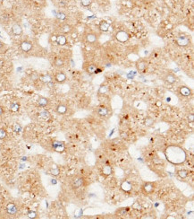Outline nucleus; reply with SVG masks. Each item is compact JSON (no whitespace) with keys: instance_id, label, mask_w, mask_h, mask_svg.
Listing matches in <instances>:
<instances>
[{"instance_id":"5","label":"nucleus","mask_w":194,"mask_h":219,"mask_svg":"<svg viewBox=\"0 0 194 219\" xmlns=\"http://www.w3.org/2000/svg\"><path fill=\"white\" fill-rule=\"evenodd\" d=\"M147 67H148V62L146 60H140L136 63V68L140 73H143L146 70Z\"/></svg>"},{"instance_id":"10","label":"nucleus","mask_w":194,"mask_h":219,"mask_svg":"<svg viewBox=\"0 0 194 219\" xmlns=\"http://www.w3.org/2000/svg\"><path fill=\"white\" fill-rule=\"evenodd\" d=\"M55 80L59 84H63L66 81V75L64 72H58L55 76Z\"/></svg>"},{"instance_id":"2","label":"nucleus","mask_w":194,"mask_h":219,"mask_svg":"<svg viewBox=\"0 0 194 219\" xmlns=\"http://www.w3.org/2000/svg\"><path fill=\"white\" fill-rule=\"evenodd\" d=\"M129 37H130L129 34L126 32H124V31H119V32H117V33H116V39L119 42H122V43L128 41Z\"/></svg>"},{"instance_id":"27","label":"nucleus","mask_w":194,"mask_h":219,"mask_svg":"<svg viewBox=\"0 0 194 219\" xmlns=\"http://www.w3.org/2000/svg\"><path fill=\"white\" fill-rule=\"evenodd\" d=\"M54 65L56 67H62V66H64V60L61 58H56L54 60Z\"/></svg>"},{"instance_id":"31","label":"nucleus","mask_w":194,"mask_h":219,"mask_svg":"<svg viewBox=\"0 0 194 219\" xmlns=\"http://www.w3.org/2000/svg\"><path fill=\"white\" fill-rule=\"evenodd\" d=\"M28 217L29 218H36L37 217V213L35 211H29L28 212Z\"/></svg>"},{"instance_id":"6","label":"nucleus","mask_w":194,"mask_h":219,"mask_svg":"<svg viewBox=\"0 0 194 219\" xmlns=\"http://www.w3.org/2000/svg\"><path fill=\"white\" fill-rule=\"evenodd\" d=\"M52 146H53L54 150L56 152H58V153H63L65 150L64 144L63 142H60V141H54L53 144H52Z\"/></svg>"},{"instance_id":"7","label":"nucleus","mask_w":194,"mask_h":219,"mask_svg":"<svg viewBox=\"0 0 194 219\" xmlns=\"http://www.w3.org/2000/svg\"><path fill=\"white\" fill-rule=\"evenodd\" d=\"M5 208H6V212L9 215H16L17 212H18V208H17L16 205L15 203H13V202L8 203Z\"/></svg>"},{"instance_id":"41","label":"nucleus","mask_w":194,"mask_h":219,"mask_svg":"<svg viewBox=\"0 0 194 219\" xmlns=\"http://www.w3.org/2000/svg\"><path fill=\"white\" fill-rule=\"evenodd\" d=\"M52 184H57V180H52Z\"/></svg>"},{"instance_id":"14","label":"nucleus","mask_w":194,"mask_h":219,"mask_svg":"<svg viewBox=\"0 0 194 219\" xmlns=\"http://www.w3.org/2000/svg\"><path fill=\"white\" fill-rule=\"evenodd\" d=\"M60 31L63 34H67V33H70L73 31V27L70 24L64 23L60 27Z\"/></svg>"},{"instance_id":"18","label":"nucleus","mask_w":194,"mask_h":219,"mask_svg":"<svg viewBox=\"0 0 194 219\" xmlns=\"http://www.w3.org/2000/svg\"><path fill=\"white\" fill-rule=\"evenodd\" d=\"M39 80L44 83V84H48L49 82H52V77L48 74H45V75H41L39 77Z\"/></svg>"},{"instance_id":"8","label":"nucleus","mask_w":194,"mask_h":219,"mask_svg":"<svg viewBox=\"0 0 194 219\" xmlns=\"http://www.w3.org/2000/svg\"><path fill=\"white\" fill-rule=\"evenodd\" d=\"M143 190L145 191V193L147 194H150L154 191L155 190V184L153 182H146L143 185Z\"/></svg>"},{"instance_id":"34","label":"nucleus","mask_w":194,"mask_h":219,"mask_svg":"<svg viewBox=\"0 0 194 219\" xmlns=\"http://www.w3.org/2000/svg\"><path fill=\"white\" fill-rule=\"evenodd\" d=\"M59 173H60V171H59L58 168H56V169H52V170L50 171V173H51L52 175H55V176L58 175Z\"/></svg>"},{"instance_id":"37","label":"nucleus","mask_w":194,"mask_h":219,"mask_svg":"<svg viewBox=\"0 0 194 219\" xmlns=\"http://www.w3.org/2000/svg\"><path fill=\"white\" fill-rule=\"evenodd\" d=\"M156 105L157 107H159V106H161V105H162V102H161L160 101H157L156 102Z\"/></svg>"},{"instance_id":"11","label":"nucleus","mask_w":194,"mask_h":219,"mask_svg":"<svg viewBox=\"0 0 194 219\" xmlns=\"http://www.w3.org/2000/svg\"><path fill=\"white\" fill-rule=\"evenodd\" d=\"M179 92H180V94L184 96V97H188L192 94V90L187 86H182L180 88Z\"/></svg>"},{"instance_id":"28","label":"nucleus","mask_w":194,"mask_h":219,"mask_svg":"<svg viewBox=\"0 0 194 219\" xmlns=\"http://www.w3.org/2000/svg\"><path fill=\"white\" fill-rule=\"evenodd\" d=\"M144 123H145V125H146L147 127H150V126L153 125L154 120H153L152 118H150V117H147V118L145 119V120H144Z\"/></svg>"},{"instance_id":"16","label":"nucleus","mask_w":194,"mask_h":219,"mask_svg":"<svg viewBox=\"0 0 194 219\" xmlns=\"http://www.w3.org/2000/svg\"><path fill=\"white\" fill-rule=\"evenodd\" d=\"M84 182V179L83 178H77L74 180L73 182V189H78L80 187H81L83 185Z\"/></svg>"},{"instance_id":"20","label":"nucleus","mask_w":194,"mask_h":219,"mask_svg":"<svg viewBox=\"0 0 194 219\" xmlns=\"http://www.w3.org/2000/svg\"><path fill=\"white\" fill-rule=\"evenodd\" d=\"M112 173V168L109 165H106L102 168V174L104 176H109Z\"/></svg>"},{"instance_id":"29","label":"nucleus","mask_w":194,"mask_h":219,"mask_svg":"<svg viewBox=\"0 0 194 219\" xmlns=\"http://www.w3.org/2000/svg\"><path fill=\"white\" fill-rule=\"evenodd\" d=\"M14 130L16 132V133H20L21 131V129H22V128H21V126L18 124V123H15V125H14Z\"/></svg>"},{"instance_id":"4","label":"nucleus","mask_w":194,"mask_h":219,"mask_svg":"<svg viewBox=\"0 0 194 219\" xmlns=\"http://www.w3.org/2000/svg\"><path fill=\"white\" fill-rule=\"evenodd\" d=\"M190 42H191V40L187 36H179L176 39V44L178 46H181V47L188 46L190 44Z\"/></svg>"},{"instance_id":"12","label":"nucleus","mask_w":194,"mask_h":219,"mask_svg":"<svg viewBox=\"0 0 194 219\" xmlns=\"http://www.w3.org/2000/svg\"><path fill=\"white\" fill-rule=\"evenodd\" d=\"M12 33H13L14 35H16V36L21 35V34L22 33V28H21V26L20 24H18V23L14 24L13 27H12Z\"/></svg>"},{"instance_id":"17","label":"nucleus","mask_w":194,"mask_h":219,"mask_svg":"<svg viewBox=\"0 0 194 219\" xmlns=\"http://www.w3.org/2000/svg\"><path fill=\"white\" fill-rule=\"evenodd\" d=\"M86 40L89 43H95L97 41V35L93 33H90L86 36Z\"/></svg>"},{"instance_id":"21","label":"nucleus","mask_w":194,"mask_h":219,"mask_svg":"<svg viewBox=\"0 0 194 219\" xmlns=\"http://www.w3.org/2000/svg\"><path fill=\"white\" fill-rule=\"evenodd\" d=\"M48 102H49L48 99H47L45 97H39L38 100V104L40 107H46L48 104Z\"/></svg>"},{"instance_id":"30","label":"nucleus","mask_w":194,"mask_h":219,"mask_svg":"<svg viewBox=\"0 0 194 219\" xmlns=\"http://www.w3.org/2000/svg\"><path fill=\"white\" fill-rule=\"evenodd\" d=\"M6 136H7L6 131H5L4 128H0V139H5L6 138Z\"/></svg>"},{"instance_id":"24","label":"nucleus","mask_w":194,"mask_h":219,"mask_svg":"<svg viewBox=\"0 0 194 219\" xmlns=\"http://www.w3.org/2000/svg\"><path fill=\"white\" fill-rule=\"evenodd\" d=\"M97 68V67L96 64H93V63H92V64H90V65L88 66V67H87V72H88L89 74H94Z\"/></svg>"},{"instance_id":"35","label":"nucleus","mask_w":194,"mask_h":219,"mask_svg":"<svg viewBox=\"0 0 194 219\" xmlns=\"http://www.w3.org/2000/svg\"><path fill=\"white\" fill-rule=\"evenodd\" d=\"M57 17L58 18L59 20H64V19L66 18V15H65L64 13H58V14L57 15Z\"/></svg>"},{"instance_id":"22","label":"nucleus","mask_w":194,"mask_h":219,"mask_svg":"<svg viewBox=\"0 0 194 219\" xmlns=\"http://www.w3.org/2000/svg\"><path fill=\"white\" fill-rule=\"evenodd\" d=\"M107 112H108L107 109L106 107H104V106H100V107L97 109V114H98L99 116H107Z\"/></svg>"},{"instance_id":"38","label":"nucleus","mask_w":194,"mask_h":219,"mask_svg":"<svg viewBox=\"0 0 194 219\" xmlns=\"http://www.w3.org/2000/svg\"><path fill=\"white\" fill-rule=\"evenodd\" d=\"M193 120H194V116L192 114L191 116H189V120H191V122H193Z\"/></svg>"},{"instance_id":"26","label":"nucleus","mask_w":194,"mask_h":219,"mask_svg":"<svg viewBox=\"0 0 194 219\" xmlns=\"http://www.w3.org/2000/svg\"><path fill=\"white\" fill-rule=\"evenodd\" d=\"M177 173H178V176L182 179H185L189 174L188 171H186V170H180V171H178Z\"/></svg>"},{"instance_id":"40","label":"nucleus","mask_w":194,"mask_h":219,"mask_svg":"<svg viewBox=\"0 0 194 219\" xmlns=\"http://www.w3.org/2000/svg\"><path fill=\"white\" fill-rule=\"evenodd\" d=\"M3 47H4V43H3V42H2V41L0 40V50H1L2 49H3Z\"/></svg>"},{"instance_id":"32","label":"nucleus","mask_w":194,"mask_h":219,"mask_svg":"<svg viewBox=\"0 0 194 219\" xmlns=\"http://www.w3.org/2000/svg\"><path fill=\"white\" fill-rule=\"evenodd\" d=\"M49 115H50L49 112L47 111H42L39 112V116L42 117V118H48V117H49Z\"/></svg>"},{"instance_id":"25","label":"nucleus","mask_w":194,"mask_h":219,"mask_svg":"<svg viewBox=\"0 0 194 219\" xmlns=\"http://www.w3.org/2000/svg\"><path fill=\"white\" fill-rule=\"evenodd\" d=\"M20 109V104L18 102H13L10 105V111L13 112H17Z\"/></svg>"},{"instance_id":"13","label":"nucleus","mask_w":194,"mask_h":219,"mask_svg":"<svg viewBox=\"0 0 194 219\" xmlns=\"http://www.w3.org/2000/svg\"><path fill=\"white\" fill-rule=\"evenodd\" d=\"M56 41L59 46H64L67 43V39L64 34H59L56 37Z\"/></svg>"},{"instance_id":"36","label":"nucleus","mask_w":194,"mask_h":219,"mask_svg":"<svg viewBox=\"0 0 194 219\" xmlns=\"http://www.w3.org/2000/svg\"><path fill=\"white\" fill-rule=\"evenodd\" d=\"M3 113H4V109H3L2 106H0V117L3 115Z\"/></svg>"},{"instance_id":"1","label":"nucleus","mask_w":194,"mask_h":219,"mask_svg":"<svg viewBox=\"0 0 194 219\" xmlns=\"http://www.w3.org/2000/svg\"><path fill=\"white\" fill-rule=\"evenodd\" d=\"M165 156L169 163L175 164V165L183 163L187 158V155H186V152L184 151V149L182 147H181L179 145H169L166 148Z\"/></svg>"},{"instance_id":"15","label":"nucleus","mask_w":194,"mask_h":219,"mask_svg":"<svg viewBox=\"0 0 194 219\" xmlns=\"http://www.w3.org/2000/svg\"><path fill=\"white\" fill-rule=\"evenodd\" d=\"M57 112L58 114H61V115L65 114L67 112V106L64 105V104H59L57 107Z\"/></svg>"},{"instance_id":"19","label":"nucleus","mask_w":194,"mask_h":219,"mask_svg":"<svg viewBox=\"0 0 194 219\" xmlns=\"http://www.w3.org/2000/svg\"><path fill=\"white\" fill-rule=\"evenodd\" d=\"M99 29L102 32H107L109 29V23L107 21H101L99 23Z\"/></svg>"},{"instance_id":"33","label":"nucleus","mask_w":194,"mask_h":219,"mask_svg":"<svg viewBox=\"0 0 194 219\" xmlns=\"http://www.w3.org/2000/svg\"><path fill=\"white\" fill-rule=\"evenodd\" d=\"M81 5L84 7H87V6H89L91 4V0H81Z\"/></svg>"},{"instance_id":"3","label":"nucleus","mask_w":194,"mask_h":219,"mask_svg":"<svg viewBox=\"0 0 194 219\" xmlns=\"http://www.w3.org/2000/svg\"><path fill=\"white\" fill-rule=\"evenodd\" d=\"M33 48V45L31 41L29 40H23L20 44V49L22 52H30Z\"/></svg>"},{"instance_id":"9","label":"nucleus","mask_w":194,"mask_h":219,"mask_svg":"<svg viewBox=\"0 0 194 219\" xmlns=\"http://www.w3.org/2000/svg\"><path fill=\"white\" fill-rule=\"evenodd\" d=\"M121 189L125 191V192H130L133 189V186H132V183L128 180H124L122 182L121 184Z\"/></svg>"},{"instance_id":"39","label":"nucleus","mask_w":194,"mask_h":219,"mask_svg":"<svg viewBox=\"0 0 194 219\" xmlns=\"http://www.w3.org/2000/svg\"><path fill=\"white\" fill-rule=\"evenodd\" d=\"M100 72H101V69H99V68H97L94 74H98V73H100Z\"/></svg>"},{"instance_id":"23","label":"nucleus","mask_w":194,"mask_h":219,"mask_svg":"<svg viewBox=\"0 0 194 219\" xmlns=\"http://www.w3.org/2000/svg\"><path fill=\"white\" fill-rule=\"evenodd\" d=\"M165 80L168 83V84H174L176 81V77H175V75L173 74H167L165 77Z\"/></svg>"}]
</instances>
